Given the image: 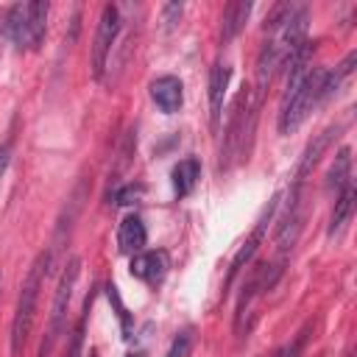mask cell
<instances>
[{"label":"cell","instance_id":"1","mask_svg":"<svg viewBox=\"0 0 357 357\" xmlns=\"http://www.w3.org/2000/svg\"><path fill=\"white\" fill-rule=\"evenodd\" d=\"M47 265H50V251H42L28 273H25V282H22V290H20V298H17V310H14V321H11V354L20 357L25 343H28V335L33 329V315H36V301H39V287L45 282V273H47Z\"/></svg>","mask_w":357,"mask_h":357},{"label":"cell","instance_id":"2","mask_svg":"<svg viewBox=\"0 0 357 357\" xmlns=\"http://www.w3.org/2000/svg\"><path fill=\"white\" fill-rule=\"evenodd\" d=\"M78 271H81V259H78V257H70V259L64 262L61 279H59L56 293H53L47 329H45L42 343H39V357H50V351L56 349L59 337L64 335V326H67V307H70V298H73V287H75V282H78Z\"/></svg>","mask_w":357,"mask_h":357},{"label":"cell","instance_id":"3","mask_svg":"<svg viewBox=\"0 0 357 357\" xmlns=\"http://www.w3.org/2000/svg\"><path fill=\"white\" fill-rule=\"evenodd\" d=\"M117 33H120V8L109 3L100 11L95 42H92V75L98 81L103 78V70H106V61H109V53H112L114 42H117Z\"/></svg>","mask_w":357,"mask_h":357},{"label":"cell","instance_id":"4","mask_svg":"<svg viewBox=\"0 0 357 357\" xmlns=\"http://www.w3.org/2000/svg\"><path fill=\"white\" fill-rule=\"evenodd\" d=\"M276 195L271 198V204H268V209L262 212V218L257 220V226H254V231L248 234V240L240 245V251L234 254V259H231V268H229V279H234L240 271H243V265H248L251 262V257L257 254V248H259V243H262V237H265V226L271 223V215L276 212Z\"/></svg>","mask_w":357,"mask_h":357},{"label":"cell","instance_id":"5","mask_svg":"<svg viewBox=\"0 0 357 357\" xmlns=\"http://www.w3.org/2000/svg\"><path fill=\"white\" fill-rule=\"evenodd\" d=\"M151 98L165 114H176L184 100V86L176 75H159L156 81H151Z\"/></svg>","mask_w":357,"mask_h":357},{"label":"cell","instance_id":"6","mask_svg":"<svg viewBox=\"0 0 357 357\" xmlns=\"http://www.w3.org/2000/svg\"><path fill=\"white\" fill-rule=\"evenodd\" d=\"M167 273V254L165 251H139L131 257V276L156 284Z\"/></svg>","mask_w":357,"mask_h":357},{"label":"cell","instance_id":"7","mask_svg":"<svg viewBox=\"0 0 357 357\" xmlns=\"http://www.w3.org/2000/svg\"><path fill=\"white\" fill-rule=\"evenodd\" d=\"M335 131H337V126H329V128H324L321 134H315V137L310 139V145L304 148L301 162H298V167H296V187H301V181H304V178L312 173V167L321 162V156H324V151L329 148Z\"/></svg>","mask_w":357,"mask_h":357},{"label":"cell","instance_id":"8","mask_svg":"<svg viewBox=\"0 0 357 357\" xmlns=\"http://www.w3.org/2000/svg\"><path fill=\"white\" fill-rule=\"evenodd\" d=\"M145 240H148V231H145V223L139 215H126L120 220V229H117V248L123 254H139L145 248Z\"/></svg>","mask_w":357,"mask_h":357},{"label":"cell","instance_id":"9","mask_svg":"<svg viewBox=\"0 0 357 357\" xmlns=\"http://www.w3.org/2000/svg\"><path fill=\"white\" fill-rule=\"evenodd\" d=\"M229 75H231V70L226 64H215L212 73H209V123H212V128L220 126V112H223Z\"/></svg>","mask_w":357,"mask_h":357},{"label":"cell","instance_id":"10","mask_svg":"<svg viewBox=\"0 0 357 357\" xmlns=\"http://www.w3.org/2000/svg\"><path fill=\"white\" fill-rule=\"evenodd\" d=\"M248 14H251V3H248V0H234V3H229V6L223 8V17H220V39H223V42H231V39L243 31Z\"/></svg>","mask_w":357,"mask_h":357},{"label":"cell","instance_id":"11","mask_svg":"<svg viewBox=\"0 0 357 357\" xmlns=\"http://www.w3.org/2000/svg\"><path fill=\"white\" fill-rule=\"evenodd\" d=\"M47 11L50 6L42 0L25 3V14H28V50H39L45 31H47Z\"/></svg>","mask_w":357,"mask_h":357},{"label":"cell","instance_id":"12","mask_svg":"<svg viewBox=\"0 0 357 357\" xmlns=\"http://www.w3.org/2000/svg\"><path fill=\"white\" fill-rule=\"evenodd\" d=\"M351 212H354V184H346L335 195V209H332V218H329V237L343 234L346 223L351 220Z\"/></svg>","mask_w":357,"mask_h":357},{"label":"cell","instance_id":"13","mask_svg":"<svg viewBox=\"0 0 357 357\" xmlns=\"http://www.w3.org/2000/svg\"><path fill=\"white\" fill-rule=\"evenodd\" d=\"M170 178H173V190H176V195H178V198L190 195V192L195 190L198 178H201V162H198L195 156H187V159H181V162L173 167Z\"/></svg>","mask_w":357,"mask_h":357},{"label":"cell","instance_id":"14","mask_svg":"<svg viewBox=\"0 0 357 357\" xmlns=\"http://www.w3.org/2000/svg\"><path fill=\"white\" fill-rule=\"evenodd\" d=\"M346 184H351V151L349 148H340L335 153V162L332 167L326 170V192H340Z\"/></svg>","mask_w":357,"mask_h":357},{"label":"cell","instance_id":"15","mask_svg":"<svg viewBox=\"0 0 357 357\" xmlns=\"http://www.w3.org/2000/svg\"><path fill=\"white\" fill-rule=\"evenodd\" d=\"M6 33H8V39L20 50L28 47V14H25V6L22 3H17V6H11L6 11Z\"/></svg>","mask_w":357,"mask_h":357},{"label":"cell","instance_id":"16","mask_svg":"<svg viewBox=\"0 0 357 357\" xmlns=\"http://www.w3.org/2000/svg\"><path fill=\"white\" fill-rule=\"evenodd\" d=\"M92 304V301H89ZM86 312H89V307H86ZM86 312L81 315V321L75 324V329L70 332V343H67V351H64V357H81V349H84V324H86Z\"/></svg>","mask_w":357,"mask_h":357},{"label":"cell","instance_id":"17","mask_svg":"<svg viewBox=\"0 0 357 357\" xmlns=\"http://www.w3.org/2000/svg\"><path fill=\"white\" fill-rule=\"evenodd\" d=\"M190 346H192V332H181V335H176V340L170 343L165 357H187Z\"/></svg>","mask_w":357,"mask_h":357},{"label":"cell","instance_id":"18","mask_svg":"<svg viewBox=\"0 0 357 357\" xmlns=\"http://www.w3.org/2000/svg\"><path fill=\"white\" fill-rule=\"evenodd\" d=\"M106 290H109V298H112V301H114V307H117V315H120V321H123L126 337H131V335H128V332H131V326H128V312H126V307H123V301H120V293H117V287H114V284H109Z\"/></svg>","mask_w":357,"mask_h":357},{"label":"cell","instance_id":"19","mask_svg":"<svg viewBox=\"0 0 357 357\" xmlns=\"http://www.w3.org/2000/svg\"><path fill=\"white\" fill-rule=\"evenodd\" d=\"M181 3H167V6H162V22L167 25V28H173L176 22H178V17H181Z\"/></svg>","mask_w":357,"mask_h":357},{"label":"cell","instance_id":"20","mask_svg":"<svg viewBox=\"0 0 357 357\" xmlns=\"http://www.w3.org/2000/svg\"><path fill=\"white\" fill-rule=\"evenodd\" d=\"M139 195H142V187H139V184H137V187L128 184V187H123V190L114 192V204H131V201H137Z\"/></svg>","mask_w":357,"mask_h":357},{"label":"cell","instance_id":"21","mask_svg":"<svg viewBox=\"0 0 357 357\" xmlns=\"http://www.w3.org/2000/svg\"><path fill=\"white\" fill-rule=\"evenodd\" d=\"M304 340H307V329H304V332H298V337H296L293 343H287L276 357H298V351L304 349Z\"/></svg>","mask_w":357,"mask_h":357},{"label":"cell","instance_id":"22","mask_svg":"<svg viewBox=\"0 0 357 357\" xmlns=\"http://www.w3.org/2000/svg\"><path fill=\"white\" fill-rule=\"evenodd\" d=\"M8 159H11V145H8V142H3V145H0V178L6 176V167H8Z\"/></svg>","mask_w":357,"mask_h":357},{"label":"cell","instance_id":"23","mask_svg":"<svg viewBox=\"0 0 357 357\" xmlns=\"http://www.w3.org/2000/svg\"><path fill=\"white\" fill-rule=\"evenodd\" d=\"M126 357H145L142 351H131V354H126Z\"/></svg>","mask_w":357,"mask_h":357}]
</instances>
